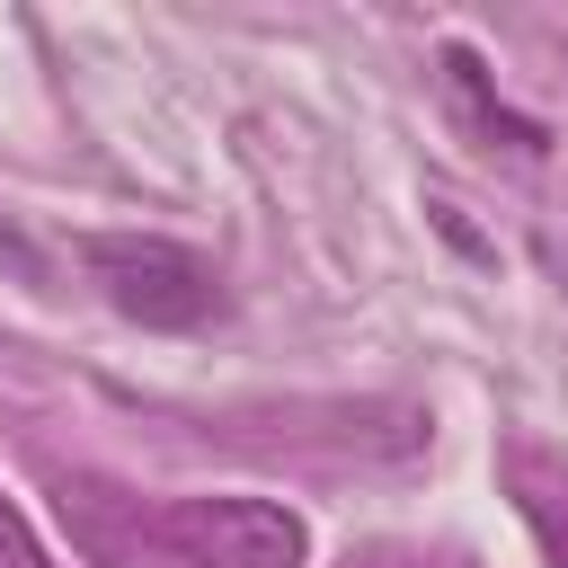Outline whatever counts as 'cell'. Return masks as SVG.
Wrapping results in <instances>:
<instances>
[{
	"instance_id": "1",
	"label": "cell",
	"mask_w": 568,
	"mask_h": 568,
	"mask_svg": "<svg viewBox=\"0 0 568 568\" xmlns=\"http://www.w3.org/2000/svg\"><path fill=\"white\" fill-rule=\"evenodd\" d=\"M80 257H89V275L106 284V302H115L124 320H142V328H204L213 302H222V293H213V266H204L195 248L160 240V231H89Z\"/></svg>"
},
{
	"instance_id": "2",
	"label": "cell",
	"mask_w": 568,
	"mask_h": 568,
	"mask_svg": "<svg viewBox=\"0 0 568 568\" xmlns=\"http://www.w3.org/2000/svg\"><path fill=\"white\" fill-rule=\"evenodd\" d=\"M160 532L195 568H302L311 559V524L275 497H178Z\"/></svg>"
},
{
	"instance_id": "3",
	"label": "cell",
	"mask_w": 568,
	"mask_h": 568,
	"mask_svg": "<svg viewBox=\"0 0 568 568\" xmlns=\"http://www.w3.org/2000/svg\"><path fill=\"white\" fill-rule=\"evenodd\" d=\"M444 89H453V106H462V124H470V133L515 142V151H550V142H541V124H524V115L488 89V71H479V53H470V44H444Z\"/></svg>"
},
{
	"instance_id": "4",
	"label": "cell",
	"mask_w": 568,
	"mask_h": 568,
	"mask_svg": "<svg viewBox=\"0 0 568 568\" xmlns=\"http://www.w3.org/2000/svg\"><path fill=\"white\" fill-rule=\"evenodd\" d=\"M0 568H53V559H44V541L27 532V515H18L9 497H0Z\"/></svg>"
},
{
	"instance_id": "5",
	"label": "cell",
	"mask_w": 568,
	"mask_h": 568,
	"mask_svg": "<svg viewBox=\"0 0 568 568\" xmlns=\"http://www.w3.org/2000/svg\"><path fill=\"white\" fill-rule=\"evenodd\" d=\"M0 275H9V284H44V248H36L9 213H0Z\"/></svg>"
},
{
	"instance_id": "6",
	"label": "cell",
	"mask_w": 568,
	"mask_h": 568,
	"mask_svg": "<svg viewBox=\"0 0 568 568\" xmlns=\"http://www.w3.org/2000/svg\"><path fill=\"white\" fill-rule=\"evenodd\" d=\"M426 213H435V231H444L453 248H470V257H488V240H479V231H470V222H462L453 204H426Z\"/></svg>"
},
{
	"instance_id": "7",
	"label": "cell",
	"mask_w": 568,
	"mask_h": 568,
	"mask_svg": "<svg viewBox=\"0 0 568 568\" xmlns=\"http://www.w3.org/2000/svg\"><path fill=\"white\" fill-rule=\"evenodd\" d=\"M346 568H399V559H390V550H364V559H346Z\"/></svg>"
}]
</instances>
